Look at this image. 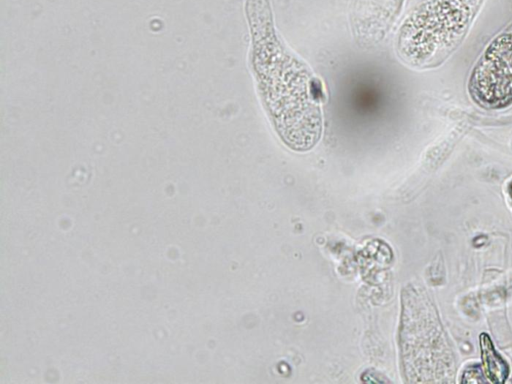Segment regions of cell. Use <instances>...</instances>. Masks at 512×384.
<instances>
[{
  "label": "cell",
  "mask_w": 512,
  "mask_h": 384,
  "mask_svg": "<svg viewBox=\"0 0 512 384\" xmlns=\"http://www.w3.org/2000/svg\"><path fill=\"white\" fill-rule=\"evenodd\" d=\"M480 345L487 377L492 382H504L509 375V366L506 361L496 351L488 335L480 336Z\"/></svg>",
  "instance_id": "cell-3"
},
{
  "label": "cell",
  "mask_w": 512,
  "mask_h": 384,
  "mask_svg": "<svg viewBox=\"0 0 512 384\" xmlns=\"http://www.w3.org/2000/svg\"><path fill=\"white\" fill-rule=\"evenodd\" d=\"M481 0H430L403 24L397 42L402 60L415 68L444 62L461 44Z\"/></svg>",
  "instance_id": "cell-1"
},
{
  "label": "cell",
  "mask_w": 512,
  "mask_h": 384,
  "mask_svg": "<svg viewBox=\"0 0 512 384\" xmlns=\"http://www.w3.org/2000/svg\"><path fill=\"white\" fill-rule=\"evenodd\" d=\"M511 144H512V141H511Z\"/></svg>",
  "instance_id": "cell-4"
},
{
  "label": "cell",
  "mask_w": 512,
  "mask_h": 384,
  "mask_svg": "<svg viewBox=\"0 0 512 384\" xmlns=\"http://www.w3.org/2000/svg\"><path fill=\"white\" fill-rule=\"evenodd\" d=\"M467 91L486 110L512 105V32H502L487 44L471 70Z\"/></svg>",
  "instance_id": "cell-2"
}]
</instances>
